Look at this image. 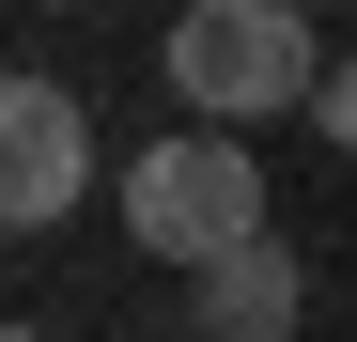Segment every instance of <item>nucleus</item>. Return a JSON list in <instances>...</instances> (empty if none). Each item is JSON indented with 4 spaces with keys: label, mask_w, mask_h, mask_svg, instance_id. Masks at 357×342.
<instances>
[{
    "label": "nucleus",
    "mask_w": 357,
    "mask_h": 342,
    "mask_svg": "<svg viewBox=\"0 0 357 342\" xmlns=\"http://www.w3.org/2000/svg\"><path fill=\"white\" fill-rule=\"evenodd\" d=\"M155 78L187 94V125H280V109H311L326 94V47H311V16L295 0H187L171 16V47H155Z\"/></svg>",
    "instance_id": "nucleus-1"
},
{
    "label": "nucleus",
    "mask_w": 357,
    "mask_h": 342,
    "mask_svg": "<svg viewBox=\"0 0 357 342\" xmlns=\"http://www.w3.org/2000/svg\"><path fill=\"white\" fill-rule=\"evenodd\" d=\"M280 218H264V156L249 140H218V125H171V140H140V171H125V249H155V265H233V249H264Z\"/></svg>",
    "instance_id": "nucleus-2"
},
{
    "label": "nucleus",
    "mask_w": 357,
    "mask_h": 342,
    "mask_svg": "<svg viewBox=\"0 0 357 342\" xmlns=\"http://www.w3.org/2000/svg\"><path fill=\"white\" fill-rule=\"evenodd\" d=\"M295 311H311V265H295L280 234L202 265V342H295Z\"/></svg>",
    "instance_id": "nucleus-4"
},
{
    "label": "nucleus",
    "mask_w": 357,
    "mask_h": 342,
    "mask_svg": "<svg viewBox=\"0 0 357 342\" xmlns=\"http://www.w3.org/2000/svg\"><path fill=\"white\" fill-rule=\"evenodd\" d=\"M311 125H326V140L357 156V63H326V94H311Z\"/></svg>",
    "instance_id": "nucleus-5"
},
{
    "label": "nucleus",
    "mask_w": 357,
    "mask_h": 342,
    "mask_svg": "<svg viewBox=\"0 0 357 342\" xmlns=\"http://www.w3.org/2000/svg\"><path fill=\"white\" fill-rule=\"evenodd\" d=\"M93 187V109L63 78H0V234H47Z\"/></svg>",
    "instance_id": "nucleus-3"
},
{
    "label": "nucleus",
    "mask_w": 357,
    "mask_h": 342,
    "mask_svg": "<svg viewBox=\"0 0 357 342\" xmlns=\"http://www.w3.org/2000/svg\"><path fill=\"white\" fill-rule=\"evenodd\" d=\"M0 342H63V327H0Z\"/></svg>",
    "instance_id": "nucleus-6"
}]
</instances>
